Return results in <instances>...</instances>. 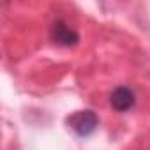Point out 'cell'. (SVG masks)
Returning <instances> with one entry per match:
<instances>
[{"instance_id":"3957f363","label":"cell","mask_w":150,"mask_h":150,"mask_svg":"<svg viewBox=\"0 0 150 150\" xmlns=\"http://www.w3.org/2000/svg\"><path fill=\"white\" fill-rule=\"evenodd\" d=\"M110 104L115 111L118 113H125V111H131L136 104V94L131 87L127 85H120L117 87L111 96H110Z\"/></svg>"},{"instance_id":"7a4b0ae2","label":"cell","mask_w":150,"mask_h":150,"mask_svg":"<svg viewBox=\"0 0 150 150\" xmlns=\"http://www.w3.org/2000/svg\"><path fill=\"white\" fill-rule=\"evenodd\" d=\"M50 39L53 44L62 48H74L80 42V34L64 20H57L50 28Z\"/></svg>"},{"instance_id":"6da1fadb","label":"cell","mask_w":150,"mask_h":150,"mask_svg":"<svg viewBox=\"0 0 150 150\" xmlns=\"http://www.w3.org/2000/svg\"><path fill=\"white\" fill-rule=\"evenodd\" d=\"M67 125L76 132L78 136L85 138L96 132L97 125H99V118L92 110H80V111H74L67 117Z\"/></svg>"}]
</instances>
